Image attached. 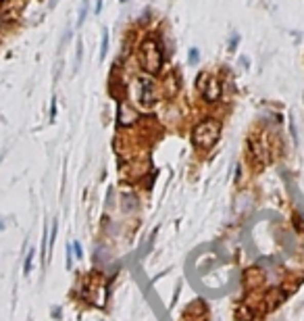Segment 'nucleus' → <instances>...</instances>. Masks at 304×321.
<instances>
[{
    "label": "nucleus",
    "mask_w": 304,
    "mask_h": 321,
    "mask_svg": "<svg viewBox=\"0 0 304 321\" xmlns=\"http://www.w3.org/2000/svg\"><path fill=\"white\" fill-rule=\"evenodd\" d=\"M189 63H192V65L198 63V48H192V50H189Z\"/></svg>",
    "instance_id": "nucleus-8"
},
{
    "label": "nucleus",
    "mask_w": 304,
    "mask_h": 321,
    "mask_svg": "<svg viewBox=\"0 0 304 321\" xmlns=\"http://www.w3.org/2000/svg\"><path fill=\"white\" fill-rule=\"evenodd\" d=\"M73 246H75V255H78V259H82V246H80V242H73Z\"/></svg>",
    "instance_id": "nucleus-10"
},
{
    "label": "nucleus",
    "mask_w": 304,
    "mask_h": 321,
    "mask_svg": "<svg viewBox=\"0 0 304 321\" xmlns=\"http://www.w3.org/2000/svg\"><path fill=\"white\" fill-rule=\"evenodd\" d=\"M221 136V123L217 119H204L192 132V142L200 150H211Z\"/></svg>",
    "instance_id": "nucleus-1"
},
{
    "label": "nucleus",
    "mask_w": 304,
    "mask_h": 321,
    "mask_svg": "<svg viewBox=\"0 0 304 321\" xmlns=\"http://www.w3.org/2000/svg\"><path fill=\"white\" fill-rule=\"evenodd\" d=\"M86 13H88V5H84V7H82V11H80V21H78L80 25L84 23V19H86Z\"/></svg>",
    "instance_id": "nucleus-9"
},
{
    "label": "nucleus",
    "mask_w": 304,
    "mask_h": 321,
    "mask_svg": "<svg viewBox=\"0 0 304 321\" xmlns=\"http://www.w3.org/2000/svg\"><path fill=\"white\" fill-rule=\"evenodd\" d=\"M102 50H100V59H104L106 57V50H108V33H106V29L102 31V46H100Z\"/></svg>",
    "instance_id": "nucleus-7"
},
{
    "label": "nucleus",
    "mask_w": 304,
    "mask_h": 321,
    "mask_svg": "<svg viewBox=\"0 0 304 321\" xmlns=\"http://www.w3.org/2000/svg\"><path fill=\"white\" fill-rule=\"evenodd\" d=\"M198 88H200L204 100H208V102H215V100L221 96V86H219V82H217L215 77L206 75V73H200V75H198Z\"/></svg>",
    "instance_id": "nucleus-3"
},
{
    "label": "nucleus",
    "mask_w": 304,
    "mask_h": 321,
    "mask_svg": "<svg viewBox=\"0 0 304 321\" xmlns=\"http://www.w3.org/2000/svg\"><path fill=\"white\" fill-rule=\"evenodd\" d=\"M140 65L148 75H157L163 67V52L157 40L146 38L140 46Z\"/></svg>",
    "instance_id": "nucleus-2"
},
{
    "label": "nucleus",
    "mask_w": 304,
    "mask_h": 321,
    "mask_svg": "<svg viewBox=\"0 0 304 321\" xmlns=\"http://www.w3.org/2000/svg\"><path fill=\"white\" fill-rule=\"evenodd\" d=\"M286 298H288V294L283 290L275 288V290H269L267 292V296H264V305H267V309H277Z\"/></svg>",
    "instance_id": "nucleus-5"
},
{
    "label": "nucleus",
    "mask_w": 304,
    "mask_h": 321,
    "mask_svg": "<svg viewBox=\"0 0 304 321\" xmlns=\"http://www.w3.org/2000/svg\"><path fill=\"white\" fill-rule=\"evenodd\" d=\"M121 205H123V211L131 213V211H136V209H138L140 200H138L134 194H123V196H121Z\"/></svg>",
    "instance_id": "nucleus-6"
},
{
    "label": "nucleus",
    "mask_w": 304,
    "mask_h": 321,
    "mask_svg": "<svg viewBox=\"0 0 304 321\" xmlns=\"http://www.w3.org/2000/svg\"><path fill=\"white\" fill-rule=\"evenodd\" d=\"M138 100L142 106H152L157 102V94H155V84H152L150 77H140L138 79Z\"/></svg>",
    "instance_id": "nucleus-4"
}]
</instances>
